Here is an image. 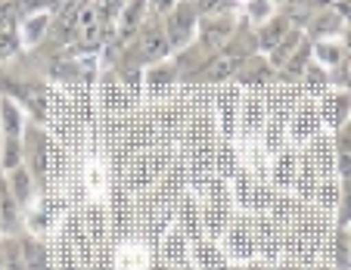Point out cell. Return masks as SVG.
Masks as SVG:
<instances>
[{"label": "cell", "instance_id": "obj_5", "mask_svg": "<svg viewBox=\"0 0 351 270\" xmlns=\"http://www.w3.org/2000/svg\"><path fill=\"white\" fill-rule=\"evenodd\" d=\"M190 19H193V10L190 7H180L178 16L171 19V40L174 44H184L190 38Z\"/></svg>", "mask_w": 351, "mask_h": 270}, {"label": "cell", "instance_id": "obj_1", "mask_svg": "<svg viewBox=\"0 0 351 270\" xmlns=\"http://www.w3.org/2000/svg\"><path fill=\"white\" fill-rule=\"evenodd\" d=\"M0 270H25L22 236H0Z\"/></svg>", "mask_w": 351, "mask_h": 270}, {"label": "cell", "instance_id": "obj_10", "mask_svg": "<svg viewBox=\"0 0 351 270\" xmlns=\"http://www.w3.org/2000/svg\"><path fill=\"white\" fill-rule=\"evenodd\" d=\"M16 50V40L10 32H0V56H10V53Z\"/></svg>", "mask_w": 351, "mask_h": 270}, {"label": "cell", "instance_id": "obj_13", "mask_svg": "<svg viewBox=\"0 0 351 270\" xmlns=\"http://www.w3.org/2000/svg\"><path fill=\"white\" fill-rule=\"evenodd\" d=\"M140 13H143V0H137V3L128 10V13H125V22H128V25H134V22L140 19Z\"/></svg>", "mask_w": 351, "mask_h": 270}, {"label": "cell", "instance_id": "obj_15", "mask_svg": "<svg viewBox=\"0 0 351 270\" xmlns=\"http://www.w3.org/2000/svg\"><path fill=\"white\" fill-rule=\"evenodd\" d=\"M40 28H44V19H34L32 25H28V38L34 40V38H38V34H40Z\"/></svg>", "mask_w": 351, "mask_h": 270}, {"label": "cell", "instance_id": "obj_12", "mask_svg": "<svg viewBox=\"0 0 351 270\" xmlns=\"http://www.w3.org/2000/svg\"><path fill=\"white\" fill-rule=\"evenodd\" d=\"M351 221V184L345 186V199H342V224Z\"/></svg>", "mask_w": 351, "mask_h": 270}, {"label": "cell", "instance_id": "obj_6", "mask_svg": "<svg viewBox=\"0 0 351 270\" xmlns=\"http://www.w3.org/2000/svg\"><path fill=\"white\" fill-rule=\"evenodd\" d=\"M230 22H215V25H206V32H202V44H206L208 47V50H215V47H221V44H224V38H227V34H230Z\"/></svg>", "mask_w": 351, "mask_h": 270}, {"label": "cell", "instance_id": "obj_9", "mask_svg": "<svg viewBox=\"0 0 351 270\" xmlns=\"http://www.w3.org/2000/svg\"><path fill=\"white\" fill-rule=\"evenodd\" d=\"M162 50H165V44H162V38L153 32L149 38H146V53H149V56H159Z\"/></svg>", "mask_w": 351, "mask_h": 270}, {"label": "cell", "instance_id": "obj_16", "mask_svg": "<svg viewBox=\"0 0 351 270\" xmlns=\"http://www.w3.org/2000/svg\"><path fill=\"white\" fill-rule=\"evenodd\" d=\"M168 3H171V0H159V7H168Z\"/></svg>", "mask_w": 351, "mask_h": 270}, {"label": "cell", "instance_id": "obj_4", "mask_svg": "<svg viewBox=\"0 0 351 270\" xmlns=\"http://www.w3.org/2000/svg\"><path fill=\"white\" fill-rule=\"evenodd\" d=\"M0 121H3V137H19L22 134V115L10 99L0 103Z\"/></svg>", "mask_w": 351, "mask_h": 270}, {"label": "cell", "instance_id": "obj_2", "mask_svg": "<svg viewBox=\"0 0 351 270\" xmlns=\"http://www.w3.org/2000/svg\"><path fill=\"white\" fill-rule=\"evenodd\" d=\"M7 186H10V193H13V199L19 205H25L28 199L34 196V177H32V171H28L25 165L13 168V174L7 177Z\"/></svg>", "mask_w": 351, "mask_h": 270}, {"label": "cell", "instance_id": "obj_11", "mask_svg": "<svg viewBox=\"0 0 351 270\" xmlns=\"http://www.w3.org/2000/svg\"><path fill=\"white\" fill-rule=\"evenodd\" d=\"M280 34H283V25H271L265 34H261V40L271 47V44H277V40H280Z\"/></svg>", "mask_w": 351, "mask_h": 270}, {"label": "cell", "instance_id": "obj_7", "mask_svg": "<svg viewBox=\"0 0 351 270\" xmlns=\"http://www.w3.org/2000/svg\"><path fill=\"white\" fill-rule=\"evenodd\" d=\"M237 69H239V56H221V60H215L206 72H208V78H224V75L237 72Z\"/></svg>", "mask_w": 351, "mask_h": 270}, {"label": "cell", "instance_id": "obj_18", "mask_svg": "<svg viewBox=\"0 0 351 270\" xmlns=\"http://www.w3.org/2000/svg\"><path fill=\"white\" fill-rule=\"evenodd\" d=\"M348 44H351V34H348Z\"/></svg>", "mask_w": 351, "mask_h": 270}, {"label": "cell", "instance_id": "obj_14", "mask_svg": "<svg viewBox=\"0 0 351 270\" xmlns=\"http://www.w3.org/2000/svg\"><path fill=\"white\" fill-rule=\"evenodd\" d=\"M221 7H224V0H199V10H206V13L221 10Z\"/></svg>", "mask_w": 351, "mask_h": 270}, {"label": "cell", "instance_id": "obj_17", "mask_svg": "<svg viewBox=\"0 0 351 270\" xmlns=\"http://www.w3.org/2000/svg\"><path fill=\"white\" fill-rule=\"evenodd\" d=\"M348 251H351V236H348Z\"/></svg>", "mask_w": 351, "mask_h": 270}, {"label": "cell", "instance_id": "obj_3", "mask_svg": "<svg viewBox=\"0 0 351 270\" xmlns=\"http://www.w3.org/2000/svg\"><path fill=\"white\" fill-rule=\"evenodd\" d=\"M22 255H25V270H47V245L32 236H22Z\"/></svg>", "mask_w": 351, "mask_h": 270}, {"label": "cell", "instance_id": "obj_8", "mask_svg": "<svg viewBox=\"0 0 351 270\" xmlns=\"http://www.w3.org/2000/svg\"><path fill=\"white\" fill-rule=\"evenodd\" d=\"M339 168H342L345 177L351 174V134L339 137Z\"/></svg>", "mask_w": 351, "mask_h": 270}]
</instances>
